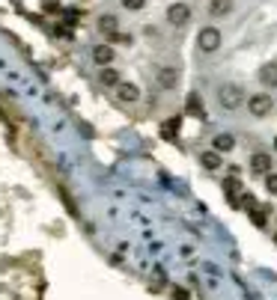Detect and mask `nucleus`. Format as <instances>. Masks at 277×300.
<instances>
[{
	"label": "nucleus",
	"instance_id": "7",
	"mask_svg": "<svg viewBox=\"0 0 277 300\" xmlns=\"http://www.w3.org/2000/svg\"><path fill=\"white\" fill-rule=\"evenodd\" d=\"M101 30H113V18H101Z\"/></svg>",
	"mask_w": 277,
	"mask_h": 300
},
{
	"label": "nucleus",
	"instance_id": "6",
	"mask_svg": "<svg viewBox=\"0 0 277 300\" xmlns=\"http://www.w3.org/2000/svg\"><path fill=\"white\" fill-rule=\"evenodd\" d=\"M122 3H125L128 9H140V6H143V0H122Z\"/></svg>",
	"mask_w": 277,
	"mask_h": 300
},
{
	"label": "nucleus",
	"instance_id": "1",
	"mask_svg": "<svg viewBox=\"0 0 277 300\" xmlns=\"http://www.w3.org/2000/svg\"><path fill=\"white\" fill-rule=\"evenodd\" d=\"M218 42H221L218 30H203V33H200V45H203V51H215Z\"/></svg>",
	"mask_w": 277,
	"mask_h": 300
},
{
	"label": "nucleus",
	"instance_id": "2",
	"mask_svg": "<svg viewBox=\"0 0 277 300\" xmlns=\"http://www.w3.org/2000/svg\"><path fill=\"white\" fill-rule=\"evenodd\" d=\"M185 18H188V6H173V9H170V21L179 24V21H185Z\"/></svg>",
	"mask_w": 277,
	"mask_h": 300
},
{
	"label": "nucleus",
	"instance_id": "4",
	"mask_svg": "<svg viewBox=\"0 0 277 300\" xmlns=\"http://www.w3.org/2000/svg\"><path fill=\"white\" fill-rule=\"evenodd\" d=\"M95 60H98V62H107V60H110V48H98V51H95Z\"/></svg>",
	"mask_w": 277,
	"mask_h": 300
},
{
	"label": "nucleus",
	"instance_id": "3",
	"mask_svg": "<svg viewBox=\"0 0 277 300\" xmlns=\"http://www.w3.org/2000/svg\"><path fill=\"white\" fill-rule=\"evenodd\" d=\"M227 9H230V0H215V3H212V12H215V15H221V12H227Z\"/></svg>",
	"mask_w": 277,
	"mask_h": 300
},
{
	"label": "nucleus",
	"instance_id": "5",
	"mask_svg": "<svg viewBox=\"0 0 277 300\" xmlns=\"http://www.w3.org/2000/svg\"><path fill=\"white\" fill-rule=\"evenodd\" d=\"M263 77H266V80H275V83H277V68H275V65H272V68H266V71H263Z\"/></svg>",
	"mask_w": 277,
	"mask_h": 300
}]
</instances>
